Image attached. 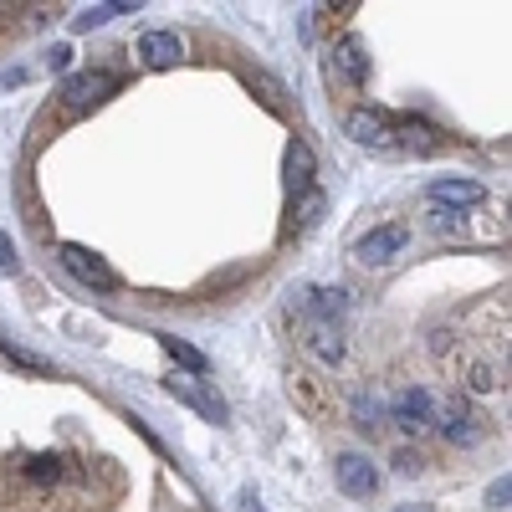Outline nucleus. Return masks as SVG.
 <instances>
[{
  "mask_svg": "<svg viewBox=\"0 0 512 512\" xmlns=\"http://www.w3.org/2000/svg\"><path fill=\"white\" fill-rule=\"evenodd\" d=\"M333 477H338V487H344L349 497H374L379 492V466L369 456H354V451L333 461Z\"/></svg>",
  "mask_w": 512,
  "mask_h": 512,
  "instance_id": "obj_7",
  "label": "nucleus"
},
{
  "mask_svg": "<svg viewBox=\"0 0 512 512\" xmlns=\"http://www.w3.org/2000/svg\"><path fill=\"white\" fill-rule=\"evenodd\" d=\"M26 477H31V482H57V477H62V461H57V456H36V461L26 466Z\"/></svg>",
  "mask_w": 512,
  "mask_h": 512,
  "instance_id": "obj_19",
  "label": "nucleus"
},
{
  "mask_svg": "<svg viewBox=\"0 0 512 512\" xmlns=\"http://www.w3.org/2000/svg\"><path fill=\"white\" fill-rule=\"evenodd\" d=\"M241 512H267V507H262V497H256V492H241Z\"/></svg>",
  "mask_w": 512,
  "mask_h": 512,
  "instance_id": "obj_23",
  "label": "nucleus"
},
{
  "mask_svg": "<svg viewBox=\"0 0 512 512\" xmlns=\"http://www.w3.org/2000/svg\"><path fill=\"white\" fill-rule=\"evenodd\" d=\"M323 210H328V200H323L318 190H308V195H303V221H297V231H313V226L323 221Z\"/></svg>",
  "mask_w": 512,
  "mask_h": 512,
  "instance_id": "obj_18",
  "label": "nucleus"
},
{
  "mask_svg": "<svg viewBox=\"0 0 512 512\" xmlns=\"http://www.w3.org/2000/svg\"><path fill=\"white\" fill-rule=\"evenodd\" d=\"M16 272H21V251L6 231H0V277H16Z\"/></svg>",
  "mask_w": 512,
  "mask_h": 512,
  "instance_id": "obj_20",
  "label": "nucleus"
},
{
  "mask_svg": "<svg viewBox=\"0 0 512 512\" xmlns=\"http://www.w3.org/2000/svg\"><path fill=\"white\" fill-rule=\"evenodd\" d=\"M395 420H400V431L425 436V431H436L441 405H436V395H431V390H420V384H410V390L395 400Z\"/></svg>",
  "mask_w": 512,
  "mask_h": 512,
  "instance_id": "obj_3",
  "label": "nucleus"
},
{
  "mask_svg": "<svg viewBox=\"0 0 512 512\" xmlns=\"http://www.w3.org/2000/svg\"><path fill=\"white\" fill-rule=\"evenodd\" d=\"M47 67H52V72H67V67H72V47H67V41H57V47L47 52Z\"/></svg>",
  "mask_w": 512,
  "mask_h": 512,
  "instance_id": "obj_21",
  "label": "nucleus"
},
{
  "mask_svg": "<svg viewBox=\"0 0 512 512\" xmlns=\"http://www.w3.org/2000/svg\"><path fill=\"white\" fill-rule=\"evenodd\" d=\"M134 52H139V62H144L149 72H164V67H175V62L185 57V47H180L175 31H144Z\"/></svg>",
  "mask_w": 512,
  "mask_h": 512,
  "instance_id": "obj_8",
  "label": "nucleus"
},
{
  "mask_svg": "<svg viewBox=\"0 0 512 512\" xmlns=\"http://www.w3.org/2000/svg\"><path fill=\"white\" fill-rule=\"evenodd\" d=\"M436 431H441L446 441H456V446H461V441H477V415H472V410H466V405L456 400L451 410H441Z\"/></svg>",
  "mask_w": 512,
  "mask_h": 512,
  "instance_id": "obj_14",
  "label": "nucleus"
},
{
  "mask_svg": "<svg viewBox=\"0 0 512 512\" xmlns=\"http://www.w3.org/2000/svg\"><path fill=\"white\" fill-rule=\"evenodd\" d=\"M57 256H62V267H67V272H72L77 282H88V287H98V292H118V287H123V277H118V272H113V267L103 262L98 251H88V246L67 241V246H62Z\"/></svg>",
  "mask_w": 512,
  "mask_h": 512,
  "instance_id": "obj_1",
  "label": "nucleus"
},
{
  "mask_svg": "<svg viewBox=\"0 0 512 512\" xmlns=\"http://www.w3.org/2000/svg\"><path fill=\"white\" fill-rule=\"evenodd\" d=\"M333 72H338V82H349V88H364L369 82V57H364V47L354 36H344L333 47Z\"/></svg>",
  "mask_w": 512,
  "mask_h": 512,
  "instance_id": "obj_10",
  "label": "nucleus"
},
{
  "mask_svg": "<svg viewBox=\"0 0 512 512\" xmlns=\"http://www.w3.org/2000/svg\"><path fill=\"white\" fill-rule=\"evenodd\" d=\"M349 313V292L344 287H308L303 292V318L308 323H323V328H338Z\"/></svg>",
  "mask_w": 512,
  "mask_h": 512,
  "instance_id": "obj_6",
  "label": "nucleus"
},
{
  "mask_svg": "<svg viewBox=\"0 0 512 512\" xmlns=\"http://www.w3.org/2000/svg\"><path fill=\"white\" fill-rule=\"evenodd\" d=\"M154 338H159V349H164L169 359H175L180 369H190V374H210V354H205V349H195L190 338H175V333H154Z\"/></svg>",
  "mask_w": 512,
  "mask_h": 512,
  "instance_id": "obj_12",
  "label": "nucleus"
},
{
  "mask_svg": "<svg viewBox=\"0 0 512 512\" xmlns=\"http://www.w3.org/2000/svg\"><path fill=\"white\" fill-rule=\"evenodd\" d=\"M410 246V226H400V221H390V226H379V231H369L359 246H354V256L364 267H384V262H395V256Z\"/></svg>",
  "mask_w": 512,
  "mask_h": 512,
  "instance_id": "obj_5",
  "label": "nucleus"
},
{
  "mask_svg": "<svg viewBox=\"0 0 512 512\" xmlns=\"http://www.w3.org/2000/svg\"><path fill=\"white\" fill-rule=\"evenodd\" d=\"M308 349H313L323 364H344V338H338V328L308 323Z\"/></svg>",
  "mask_w": 512,
  "mask_h": 512,
  "instance_id": "obj_15",
  "label": "nucleus"
},
{
  "mask_svg": "<svg viewBox=\"0 0 512 512\" xmlns=\"http://www.w3.org/2000/svg\"><path fill=\"white\" fill-rule=\"evenodd\" d=\"M425 200H436V205L451 210V216H461L466 205H482L487 190L477 180H431V185H425Z\"/></svg>",
  "mask_w": 512,
  "mask_h": 512,
  "instance_id": "obj_9",
  "label": "nucleus"
},
{
  "mask_svg": "<svg viewBox=\"0 0 512 512\" xmlns=\"http://www.w3.org/2000/svg\"><path fill=\"white\" fill-rule=\"evenodd\" d=\"M308 190H313V149L287 144V195H308Z\"/></svg>",
  "mask_w": 512,
  "mask_h": 512,
  "instance_id": "obj_13",
  "label": "nucleus"
},
{
  "mask_svg": "<svg viewBox=\"0 0 512 512\" xmlns=\"http://www.w3.org/2000/svg\"><path fill=\"white\" fill-rule=\"evenodd\" d=\"M128 11H139L134 0H108V6H88L82 16H72V31H93V26H103V21H113V16H128Z\"/></svg>",
  "mask_w": 512,
  "mask_h": 512,
  "instance_id": "obj_16",
  "label": "nucleus"
},
{
  "mask_svg": "<svg viewBox=\"0 0 512 512\" xmlns=\"http://www.w3.org/2000/svg\"><path fill=\"white\" fill-rule=\"evenodd\" d=\"M164 390L175 395V400H185L190 410H200L205 420H226V400H221V395H210V390H195L190 379H164Z\"/></svg>",
  "mask_w": 512,
  "mask_h": 512,
  "instance_id": "obj_11",
  "label": "nucleus"
},
{
  "mask_svg": "<svg viewBox=\"0 0 512 512\" xmlns=\"http://www.w3.org/2000/svg\"><path fill=\"white\" fill-rule=\"evenodd\" d=\"M507 492H512V482H507V472H502V477L492 482V492H487V502H492V507H507Z\"/></svg>",
  "mask_w": 512,
  "mask_h": 512,
  "instance_id": "obj_22",
  "label": "nucleus"
},
{
  "mask_svg": "<svg viewBox=\"0 0 512 512\" xmlns=\"http://www.w3.org/2000/svg\"><path fill=\"white\" fill-rule=\"evenodd\" d=\"M0 354H6L11 364H21V369H31V374H52V364L47 359H36V354H26V349H16L11 338H0Z\"/></svg>",
  "mask_w": 512,
  "mask_h": 512,
  "instance_id": "obj_17",
  "label": "nucleus"
},
{
  "mask_svg": "<svg viewBox=\"0 0 512 512\" xmlns=\"http://www.w3.org/2000/svg\"><path fill=\"white\" fill-rule=\"evenodd\" d=\"M344 134H349L354 144H364V149H400L395 118L369 113V108H359V113H349V118H344Z\"/></svg>",
  "mask_w": 512,
  "mask_h": 512,
  "instance_id": "obj_4",
  "label": "nucleus"
},
{
  "mask_svg": "<svg viewBox=\"0 0 512 512\" xmlns=\"http://www.w3.org/2000/svg\"><path fill=\"white\" fill-rule=\"evenodd\" d=\"M113 88H118V77H113L108 67H93V72H72V77L62 82V103H67L72 113H82V108L103 103Z\"/></svg>",
  "mask_w": 512,
  "mask_h": 512,
  "instance_id": "obj_2",
  "label": "nucleus"
}]
</instances>
